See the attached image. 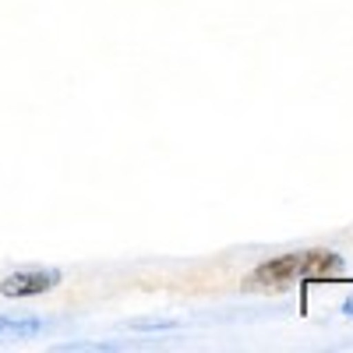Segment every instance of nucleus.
Instances as JSON below:
<instances>
[{"label": "nucleus", "mask_w": 353, "mask_h": 353, "mask_svg": "<svg viewBox=\"0 0 353 353\" xmlns=\"http://www.w3.org/2000/svg\"><path fill=\"white\" fill-rule=\"evenodd\" d=\"M339 272H346V261L336 251H293V254H279L272 261H265L261 269H254L251 286H283V283L339 276Z\"/></svg>", "instance_id": "obj_1"}, {"label": "nucleus", "mask_w": 353, "mask_h": 353, "mask_svg": "<svg viewBox=\"0 0 353 353\" xmlns=\"http://www.w3.org/2000/svg\"><path fill=\"white\" fill-rule=\"evenodd\" d=\"M64 272L61 269H18L11 272L4 283H0V293L4 297H39V293H50L53 286H61Z\"/></svg>", "instance_id": "obj_2"}, {"label": "nucleus", "mask_w": 353, "mask_h": 353, "mask_svg": "<svg viewBox=\"0 0 353 353\" xmlns=\"http://www.w3.org/2000/svg\"><path fill=\"white\" fill-rule=\"evenodd\" d=\"M50 329V321L43 318H14V314H0V343L4 339H36Z\"/></svg>", "instance_id": "obj_3"}, {"label": "nucleus", "mask_w": 353, "mask_h": 353, "mask_svg": "<svg viewBox=\"0 0 353 353\" xmlns=\"http://www.w3.org/2000/svg\"><path fill=\"white\" fill-rule=\"evenodd\" d=\"M131 329L134 332H170V329H176V321L173 318H138V321H131Z\"/></svg>", "instance_id": "obj_4"}, {"label": "nucleus", "mask_w": 353, "mask_h": 353, "mask_svg": "<svg viewBox=\"0 0 353 353\" xmlns=\"http://www.w3.org/2000/svg\"><path fill=\"white\" fill-rule=\"evenodd\" d=\"M343 311H346V314H353V297H350V301L343 304Z\"/></svg>", "instance_id": "obj_5"}]
</instances>
